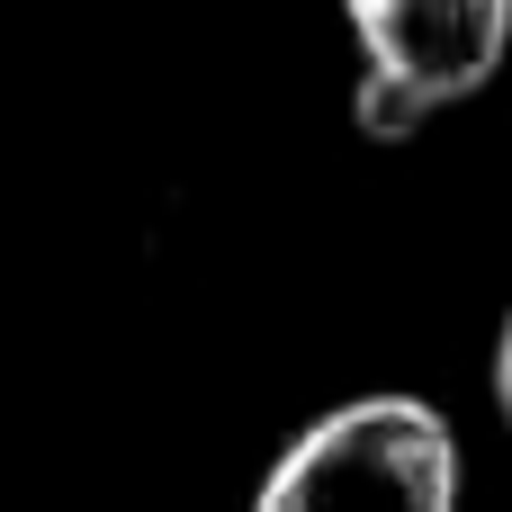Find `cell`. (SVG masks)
Returning <instances> with one entry per match:
<instances>
[{"label":"cell","mask_w":512,"mask_h":512,"mask_svg":"<svg viewBox=\"0 0 512 512\" xmlns=\"http://www.w3.org/2000/svg\"><path fill=\"white\" fill-rule=\"evenodd\" d=\"M252 512H459V432L423 396H360L315 414Z\"/></svg>","instance_id":"cell-1"},{"label":"cell","mask_w":512,"mask_h":512,"mask_svg":"<svg viewBox=\"0 0 512 512\" xmlns=\"http://www.w3.org/2000/svg\"><path fill=\"white\" fill-rule=\"evenodd\" d=\"M342 18L360 36V63L396 72L432 108L477 99L512 45V0H342Z\"/></svg>","instance_id":"cell-2"},{"label":"cell","mask_w":512,"mask_h":512,"mask_svg":"<svg viewBox=\"0 0 512 512\" xmlns=\"http://www.w3.org/2000/svg\"><path fill=\"white\" fill-rule=\"evenodd\" d=\"M441 108L423 99V90H405L396 72H369L360 63V90H351V126L369 135V144H405V135H423Z\"/></svg>","instance_id":"cell-3"},{"label":"cell","mask_w":512,"mask_h":512,"mask_svg":"<svg viewBox=\"0 0 512 512\" xmlns=\"http://www.w3.org/2000/svg\"><path fill=\"white\" fill-rule=\"evenodd\" d=\"M495 414L512 423V315H504V333H495Z\"/></svg>","instance_id":"cell-4"}]
</instances>
